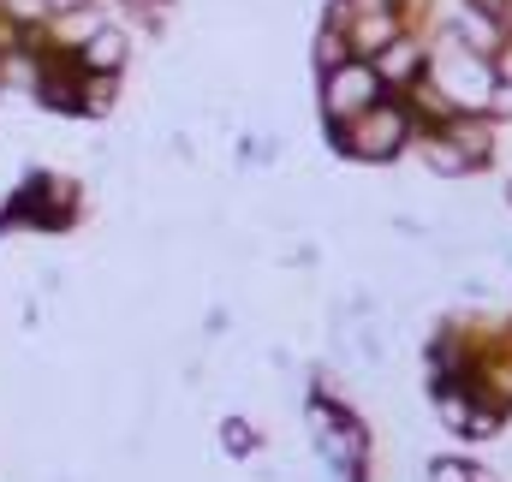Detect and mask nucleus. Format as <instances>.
I'll list each match as a JSON object with an SVG mask.
<instances>
[{
	"label": "nucleus",
	"instance_id": "nucleus-1",
	"mask_svg": "<svg viewBox=\"0 0 512 482\" xmlns=\"http://www.w3.org/2000/svg\"><path fill=\"white\" fill-rule=\"evenodd\" d=\"M411 137H417V120H411L405 96H382V102H376V108H364L358 120H346V125H334V131H328V143H334L340 155L370 161V167L399 161V155L411 149Z\"/></svg>",
	"mask_w": 512,
	"mask_h": 482
},
{
	"label": "nucleus",
	"instance_id": "nucleus-2",
	"mask_svg": "<svg viewBox=\"0 0 512 482\" xmlns=\"http://www.w3.org/2000/svg\"><path fill=\"white\" fill-rule=\"evenodd\" d=\"M382 96H387V90H382V78H376V66H370V60H346V66H334V72H316L322 131L358 120V114H364V108H376Z\"/></svg>",
	"mask_w": 512,
	"mask_h": 482
},
{
	"label": "nucleus",
	"instance_id": "nucleus-3",
	"mask_svg": "<svg viewBox=\"0 0 512 482\" xmlns=\"http://www.w3.org/2000/svg\"><path fill=\"white\" fill-rule=\"evenodd\" d=\"M114 12L102 6V0H66V6H48V18H42V36H36V48H54V54H78L102 24H108Z\"/></svg>",
	"mask_w": 512,
	"mask_h": 482
},
{
	"label": "nucleus",
	"instance_id": "nucleus-4",
	"mask_svg": "<svg viewBox=\"0 0 512 482\" xmlns=\"http://www.w3.org/2000/svg\"><path fill=\"white\" fill-rule=\"evenodd\" d=\"M370 66H376V78H382L387 96H411L423 78H429V42L417 36V30H405V36H393L382 54H370Z\"/></svg>",
	"mask_w": 512,
	"mask_h": 482
},
{
	"label": "nucleus",
	"instance_id": "nucleus-5",
	"mask_svg": "<svg viewBox=\"0 0 512 482\" xmlns=\"http://www.w3.org/2000/svg\"><path fill=\"white\" fill-rule=\"evenodd\" d=\"M131 54H137V42H131V24L126 18H108L72 60H78V72H96V78H126L131 72Z\"/></svg>",
	"mask_w": 512,
	"mask_h": 482
},
{
	"label": "nucleus",
	"instance_id": "nucleus-6",
	"mask_svg": "<svg viewBox=\"0 0 512 482\" xmlns=\"http://www.w3.org/2000/svg\"><path fill=\"white\" fill-rule=\"evenodd\" d=\"M411 30V18L399 12V6H364V12H352L346 18V42H352V54L358 60H370V54H382L393 36H405Z\"/></svg>",
	"mask_w": 512,
	"mask_h": 482
},
{
	"label": "nucleus",
	"instance_id": "nucleus-7",
	"mask_svg": "<svg viewBox=\"0 0 512 482\" xmlns=\"http://www.w3.org/2000/svg\"><path fill=\"white\" fill-rule=\"evenodd\" d=\"M441 30H447L459 48H471V54H495V48L507 42V24H501L495 12H483V6H459Z\"/></svg>",
	"mask_w": 512,
	"mask_h": 482
},
{
	"label": "nucleus",
	"instance_id": "nucleus-8",
	"mask_svg": "<svg viewBox=\"0 0 512 482\" xmlns=\"http://www.w3.org/2000/svg\"><path fill=\"white\" fill-rule=\"evenodd\" d=\"M411 149H417V161H423L435 179H471V173H477V167H471V155H465V149H459L441 125L417 131V137H411Z\"/></svg>",
	"mask_w": 512,
	"mask_h": 482
},
{
	"label": "nucleus",
	"instance_id": "nucleus-9",
	"mask_svg": "<svg viewBox=\"0 0 512 482\" xmlns=\"http://www.w3.org/2000/svg\"><path fill=\"white\" fill-rule=\"evenodd\" d=\"M346 60H358L352 42H346V30H340V24H316V36H310V66H316V72H334V66H346Z\"/></svg>",
	"mask_w": 512,
	"mask_h": 482
},
{
	"label": "nucleus",
	"instance_id": "nucleus-10",
	"mask_svg": "<svg viewBox=\"0 0 512 482\" xmlns=\"http://www.w3.org/2000/svg\"><path fill=\"white\" fill-rule=\"evenodd\" d=\"M221 447H227L233 459H251L256 453V429L245 423V417H227V423H221Z\"/></svg>",
	"mask_w": 512,
	"mask_h": 482
},
{
	"label": "nucleus",
	"instance_id": "nucleus-11",
	"mask_svg": "<svg viewBox=\"0 0 512 482\" xmlns=\"http://www.w3.org/2000/svg\"><path fill=\"white\" fill-rule=\"evenodd\" d=\"M477 465H465V459H429V482H471Z\"/></svg>",
	"mask_w": 512,
	"mask_h": 482
},
{
	"label": "nucleus",
	"instance_id": "nucleus-12",
	"mask_svg": "<svg viewBox=\"0 0 512 482\" xmlns=\"http://www.w3.org/2000/svg\"><path fill=\"white\" fill-rule=\"evenodd\" d=\"M489 120L495 125L512 120V84H501V78H495V96H489Z\"/></svg>",
	"mask_w": 512,
	"mask_h": 482
},
{
	"label": "nucleus",
	"instance_id": "nucleus-13",
	"mask_svg": "<svg viewBox=\"0 0 512 482\" xmlns=\"http://www.w3.org/2000/svg\"><path fill=\"white\" fill-rule=\"evenodd\" d=\"M489 66H495V78H501V84H512V36L495 48V54H489Z\"/></svg>",
	"mask_w": 512,
	"mask_h": 482
},
{
	"label": "nucleus",
	"instance_id": "nucleus-14",
	"mask_svg": "<svg viewBox=\"0 0 512 482\" xmlns=\"http://www.w3.org/2000/svg\"><path fill=\"white\" fill-rule=\"evenodd\" d=\"M120 12H173V0H114Z\"/></svg>",
	"mask_w": 512,
	"mask_h": 482
},
{
	"label": "nucleus",
	"instance_id": "nucleus-15",
	"mask_svg": "<svg viewBox=\"0 0 512 482\" xmlns=\"http://www.w3.org/2000/svg\"><path fill=\"white\" fill-rule=\"evenodd\" d=\"M6 102H12V84H6V72H0V108H6Z\"/></svg>",
	"mask_w": 512,
	"mask_h": 482
},
{
	"label": "nucleus",
	"instance_id": "nucleus-16",
	"mask_svg": "<svg viewBox=\"0 0 512 482\" xmlns=\"http://www.w3.org/2000/svg\"><path fill=\"white\" fill-rule=\"evenodd\" d=\"M501 24H507V36H512V0H507V12H501Z\"/></svg>",
	"mask_w": 512,
	"mask_h": 482
},
{
	"label": "nucleus",
	"instance_id": "nucleus-17",
	"mask_svg": "<svg viewBox=\"0 0 512 482\" xmlns=\"http://www.w3.org/2000/svg\"><path fill=\"white\" fill-rule=\"evenodd\" d=\"M507 203H512V179H507Z\"/></svg>",
	"mask_w": 512,
	"mask_h": 482
}]
</instances>
